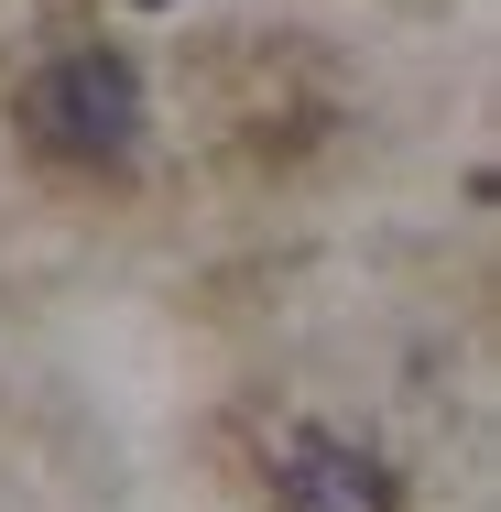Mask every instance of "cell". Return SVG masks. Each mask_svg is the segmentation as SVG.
I'll return each instance as SVG.
<instances>
[{"instance_id":"6da1fadb","label":"cell","mask_w":501,"mask_h":512,"mask_svg":"<svg viewBox=\"0 0 501 512\" xmlns=\"http://www.w3.org/2000/svg\"><path fill=\"white\" fill-rule=\"evenodd\" d=\"M22 120H33V142L77 153V164H120L142 142V77L120 55H66L22 88Z\"/></svg>"},{"instance_id":"7a4b0ae2","label":"cell","mask_w":501,"mask_h":512,"mask_svg":"<svg viewBox=\"0 0 501 512\" xmlns=\"http://www.w3.org/2000/svg\"><path fill=\"white\" fill-rule=\"evenodd\" d=\"M273 502L284 512H393V480H382V458L349 447V436H295L284 469H273Z\"/></svg>"}]
</instances>
